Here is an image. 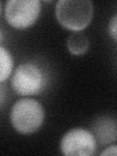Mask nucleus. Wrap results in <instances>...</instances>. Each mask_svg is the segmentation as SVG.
Segmentation results:
<instances>
[{
  "instance_id": "obj_10",
  "label": "nucleus",
  "mask_w": 117,
  "mask_h": 156,
  "mask_svg": "<svg viewBox=\"0 0 117 156\" xmlns=\"http://www.w3.org/2000/svg\"><path fill=\"white\" fill-rule=\"evenodd\" d=\"M101 154V155H117V145L109 146V147L105 148Z\"/></svg>"
},
{
  "instance_id": "obj_5",
  "label": "nucleus",
  "mask_w": 117,
  "mask_h": 156,
  "mask_svg": "<svg viewBox=\"0 0 117 156\" xmlns=\"http://www.w3.org/2000/svg\"><path fill=\"white\" fill-rule=\"evenodd\" d=\"M60 148L65 155L90 156L97 149V140L90 131L82 128L71 129L62 138Z\"/></svg>"
},
{
  "instance_id": "obj_4",
  "label": "nucleus",
  "mask_w": 117,
  "mask_h": 156,
  "mask_svg": "<svg viewBox=\"0 0 117 156\" xmlns=\"http://www.w3.org/2000/svg\"><path fill=\"white\" fill-rule=\"evenodd\" d=\"M41 11L38 0H10L5 3V20L11 27L23 29L36 22Z\"/></svg>"
},
{
  "instance_id": "obj_3",
  "label": "nucleus",
  "mask_w": 117,
  "mask_h": 156,
  "mask_svg": "<svg viewBox=\"0 0 117 156\" xmlns=\"http://www.w3.org/2000/svg\"><path fill=\"white\" fill-rule=\"evenodd\" d=\"M45 85V75L38 66L31 62L20 65L11 78L13 90L21 96L36 95Z\"/></svg>"
},
{
  "instance_id": "obj_8",
  "label": "nucleus",
  "mask_w": 117,
  "mask_h": 156,
  "mask_svg": "<svg viewBox=\"0 0 117 156\" xmlns=\"http://www.w3.org/2000/svg\"><path fill=\"white\" fill-rule=\"evenodd\" d=\"M13 69V58L8 50L0 47V81L4 82L11 75Z\"/></svg>"
},
{
  "instance_id": "obj_2",
  "label": "nucleus",
  "mask_w": 117,
  "mask_h": 156,
  "mask_svg": "<svg viewBox=\"0 0 117 156\" xmlns=\"http://www.w3.org/2000/svg\"><path fill=\"white\" fill-rule=\"evenodd\" d=\"M10 119L14 129L20 134H32L43 124V106L33 99H22L13 105Z\"/></svg>"
},
{
  "instance_id": "obj_9",
  "label": "nucleus",
  "mask_w": 117,
  "mask_h": 156,
  "mask_svg": "<svg viewBox=\"0 0 117 156\" xmlns=\"http://www.w3.org/2000/svg\"><path fill=\"white\" fill-rule=\"evenodd\" d=\"M108 32L110 36L117 41V15L111 18L108 23Z\"/></svg>"
},
{
  "instance_id": "obj_6",
  "label": "nucleus",
  "mask_w": 117,
  "mask_h": 156,
  "mask_svg": "<svg viewBox=\"0 0 117 156\" xmlns=\"http://www.w3.org/2000/svg\"><path fill=\"white\" fill-rule=\"evenodd\" d=\"M92 131L101 144H111L117 140V120L109 116L99 117L93 123Z\"/></svg>"
},
{
  "instance_id": "obj_1",
  "label": "nucleus",
  "mask_w": 117,
  "mask_h": 156,
  "mask_svg": "<svg viewBox=\"0 0 117 156\" xmlns=\"http://www.w3.org/2000/svg\"><path fill=\"white\" fill-rule=\"evenodd\" d=\"M94 8L89 0H60L56 4V17L63 27L81 31L90 24Z\"/></svg>"
},
{
  "instance_id": "obj_7",
  "label": "nucleus",
  "mask_w": 117,
  "mask_h": 156,
  "mask_svg": "<svg viewBox=\"0 0 117 156\" xmlns=\"http://www.w3.org/2000/svg\"><path fill=\"white\" fill-rule=\"evenodd\" d=\"M67 49L70 54L74 56H82L88 51L90 42L88 36L84 32L76 31L71 33L66 42Z\"/></svg>"
}]
</instances>
